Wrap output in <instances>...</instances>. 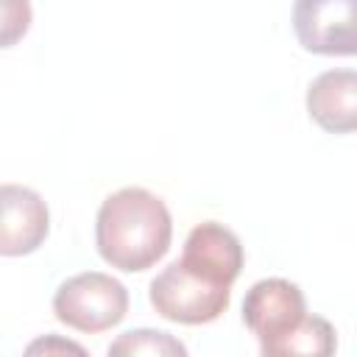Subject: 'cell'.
Listing matches in <instances>:
<instances>
[{
    "mask_svg": "<svg viewBox=\"0 0 357 357\" xmlns=\"http://www.w3.org/2000/svg\"><path fill=\"white\" fill-rule=\"evenodd\" d=\"M335 326L321 315H301L296 324L259 340L262 357H335Z\"/></svg>",
    "mask_w": 357,
    "mask_h": 357,
    "instance_id": "obj_9",
    "label": "cell"
},
{
    "mask_svg": "<svg viewBox=\"0 0 357 357\" xmlns=\"http://www.w3.org/2000/svg\"><path fill=\"white\" fill-rule=\"evenodd\" d=\"M148 296L162 318L195 326L209 324L226 312L231 301V284L178 257L153 276Z\"/></svg>",
    "mask_w": 357,
    "mask_h": 357,
    "instance_id": "obj_2",
    "label": "cell"
},
{
    "mask_svg": "<svg viewBox=\"0 0 357 357\" xmlns=\"http://www.w3.org/2000/svg\"><path fill=\"white\" fill-rule=\"evenodd\" d=\"M106 357H190L187 346L162 329H128L117 335L106 351Z\"/></svg>",
    "mask_w": 357,
    "mask_h": 357,
    "instance_id": "obj_10",
    "label": "cell"
},
{
    "mask_svg": "<svg viewBox=\"0 0 357 357\" xmlns=\"http://www.w3.org/2000/svg\"><path fill=\"white\" fill-rule=\"evenodd\" d=\"M31 14L28 0H0V47H11L28 33Z\"/></svg>",
    "mask_w": 357,
    "mask_h": 357,
    "instance_id": "obj_11",
    "label": "cell"
},
{
    "mask_svg": "<svg viewBox=\"0 0 357 357\" xmlns=\"http://www.w3.org/2000/svg\"><path fill=\"white\" fill-rule=\"evenodd\" d=\"M22 357H89V351L64 335H39L25 346Z\"/></svg>",
    "mask_w": 357,
    "mask_h": 357,
    "instance_id": "obj_12",
    "label": "cell"
},
{
    "mask_svg": "<svg viewBox=\"0 0 357 357\" xmlns=\"http://www.w3.org/2000/svg\"><path fill=\"white\" fill-rule=\"evenodd\" d=\"M53 312L78 332H103L117 326L128 312V290L109 273L84 271L64 279L53 296Z\"/></svg>",
    "mask_w": 357,
    "mask_h": 357,
    "instance_id": "obj_3",
    "label": "cell"
},
{
    "mask_svg": "<svg viewBox=\"0 0 357 357\" xmlns=\"http://www.w3.org/2000/svg\"><path fill=\"white\" fill-rule=\"evenodd\" d=\"M181 257L187 262L209 271L212 276H218L226 284H234V279L243 271V245H240L237 234L215 220L198 223L187 234Z\"/></svg>",
    "mask_w": 357,
    "mask_h": 357,
    "instance_id": "obj_8",
    "label": "cell"
},
{
    "mask_svg": "<svg viewBox=\"0 0 357 357\" xmlns=\"http://www.w3.org/2000/svg\"><path fill=\"white\" fill-rule=\"evenodd\" d=\"M170 237V212L165 201L145 187H123L112 192L95 218L98 254L126 273L153 268L167 254Z\"/></svg>",
    "mask_w": 357,
    "mask_h": 357,
    "instance_id": "obj_1",
    "label": "cell"
},
{
    "mask_svg": "<svg viewBox=\"0 0 357 357\" xmlns=\"http://www.w3.org/2000/svg\"><path fill=\"white\" fill-rule=\"evenodd\" d=\"M301 315H307L304 293L298 284L279 276L251 284L243 298V321L257 335V340L276 335L279 329L296 324Z\"/></svg>",
    "mask_w": 357,
    "mask_h": 357,
    "instance_id": "obj_6",
    "label": "cell"
},
{
    "mask_svg": "<svg viewBox=\"0 0 357 357\" xmlns=\"http://www.w3.org/2000/svg\"><path fill=\"white\" fill-rule=\"evenodd\" d=\"M354 0H298L293 28L304 50L321 56L354 53Z\"/></svg>",
    "mask_w": 357,
    "mask_h": 357,
    "instance_id": "obj_4",
    "label": "cell"
},
{
    "mask_svg": "<svg viewBox=\"0 0 357 357\" xmlns=\"http://www.w3.org/2000/svg\"><path fill=\"white\" fill-rule=\"evenodd\" d=\"M310 117L329 134L357 128V75L354 70H326L307 89Z\"/></svg>",
    "mask_w": 357,
    "mask_h": 357,
    "instance_id": "obj_7",
    "label": "cell"
},
{
    "mask_svg": "<svg viewBox=\"0 0 357 357\" xmlns=\"http://www.w3.org/2000/svg\"><path fill=\"white\" fill-rule=\"evenodd\" d=\"M50 231L45 198L22 184H0V257L36 251Z\"/></svg>",
    "mask_w": 357,
    "mask_h": 357,
    "instance_id": "obj_5",
    "label": "cell"
}]
</instances>
